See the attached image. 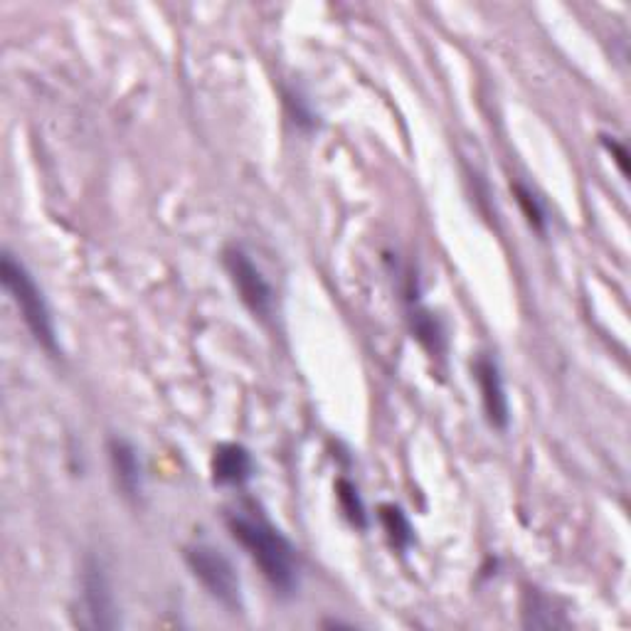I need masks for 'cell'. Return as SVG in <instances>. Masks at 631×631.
I'll use <instances>...</instances> for the list:
<instances>
[{
	"mask_svg": "<svg viewBox=\"0 0 631 631\" xmlns=\"http://www.w3.org/2000/svg\"><path fill=\"white\" fill-rule=\"evenodd\" d=\"M227 525L235 541L243 543L274 590L279 594H294L298 590L296 548L279 528H274L264 515L247 511L229 515Z\"/></svg>",
	"mask_w": 631,
	"mask_h": 631,
	"instance_id": "6da1fadb",
	"label": "cell"
},
{
	"mask_svg": "<svg viewBox=\"0 0 631 631\" xmlns=\"http://www.w3.org/2000/svg\"><path fill=\"white\" fill-rule=\"evenodd\" d=\"M0 277H3V286L8 294L13 296L22 318H26L30 334L50 353H57V336L50 306L38 289L36 279L30 277V272L22 267V262H18L10 252H3V259H0Z\"/></svg>",
	"mask_w": 631,
	"mask_h": 631,
	"instance_id": "7a4b0ae2",
	"label": "cell"
},
{
	"mask_svg": "<svg viewBox=\"0 0 631 631\" xmlns=\"http://www.w3.org/2000/svg\"><path fill=\"white\" fill-rule=\"evenodd\" d=\"M186 562L195 580H200L213 600L220 602L227 610H239L243 607V584L229 558L213 545L198 543L186 550Z\"/></svg>",
	"mask_w": 631,
	"mask_h": 631,
	"instance_id": "3957f363",
	"label": "cell"
},
{
	"mask_svg": "<svg viewBox=\"0 0 631 631\" xmlns=\"http://www.w3.org/2000/svg\"><path fill=\"white\" fill-rule=\"evenodd\" d=\"M225 267L239 298H243V304L249 308V312L259 318L272 316V306H274L272 286L267 279H264V274L259 272L257 264L247 257V252L239 247H229L225 252Z\"/></svg>",
	"mask_w": 631,
	"mask_h": 631,
	"instance_id": "277c9868",
	"label": "cell"
},
{
	"mask_svg": "<svg viewBox=\"0 0 631 631\" xmlns=\"http://www.w3.org/2000/svg\"><path fill=\"white\" fill-rule=\"evenodd\" d=\"M82 600L85 610L89 614V627L95 629H117L121 624L117 602H114V594L109 588V580L101 570L99 562L89 560L85 568L82 578Z\"/></svg>",
	"mask_w": 631,
	"mask_h": 631,
	"instance_id": "5b68a950",
	"label": "cell"
},
{
	"mask_svg": "<svg viewBox=\"0 0 631 631\" xmlns=\"http://www.w3.org/2000/svg\"><path fill=\"white\" fill-rule=\"evenodd\" d=\"M476 381L481 387V400H484V412L491 427L506 430L509 427V397L506 387H503V377L499 365L489 355H481L474 365Z\"/></svg>",
	"mask_w": 631,
	"mask_h": 631,
	"instance_id": "8992f818",
	"label": "cell"
},
{
	"mask_svg": "<svg viewBox=\"0 0 631 631\" xmlns=\"http://www.w3.org/2000/svg\"><path fill=\"white\" fill-rule=\"evenodd\" d=\"M255 474V459L243 444H220L213 454V481L217 486L239 489Z\"/></svg>",
	"mask_w": 631,
	"mask_h": 631,
	"instance_id": "52a82bcc",
	"label": "cell"
},
{
	"mask_svg": "<svg viewBox=\"0 0 631 631\" xmlns=\"http://www.w3.org/2000/svg\"><path fill=\"white\" fill-rule=\"evenodd\" d=\"M109 459H111L114 474H117L121 491L131 499L139 496L141 486H144V469H141V459H139V452H136V446L131 442L114 437L109 442Z\"/></svg>",
	"mask_w": 631,
	"mask_h": 631,
	"instance_id": "ba28073f",
	"label": "cell"
},
{
	"mask_svg": "<svg viewBox=\"0 0 631 631\" xmlns=\"http://www.w3.org/2000/svg\"><path fill=\"white\" fill-rule=\"evenodd\" d=\"M410 324L412 334L417 336V341L427 348L432 355H440L444 351V331L440 326V321L434 318L427 308H422L415 304L410 308Z\"/></svg>",
	"mask_w": 631,
	"mask_h": 631,
	"instance_id": "9c48e42d",
	"label": "cell"
},
{
	"mask_svg": "<svg viewBox=\"0 0 631 631\" xmlns=\"http://www.w3.org/2000/svg\"><path fill=\"white\" fill-rule=\"evenodd\" d=\"M377 519H381L390 543H393L397 550H407L412 541H415V528H412L407 513L400 506H395V503H383Z\"/></svg>",
	"mask_w": 631,
	"mask_h": 631,
	"instance_id": "30bf717a",
	"label": "cell"
},
{
	"mask_svg": "<svg viewBox=\"0 0 631 631\" xmlns=\"http://www.w3.org/2000/svg\"><path fill=\"white\" fill-rule=\"evenodd\" d=\"M336 493H338L341 509H343V513H346V519L355 528H361V531H365V528H368V513H365V503L361 499L358 486L351 484L348 479H338Z\"/></svg>",
	"mask_w": 631,
	"mask_h": 631,
	"instance_id": "8fae6325",
	"label": "cell"
},
{
	"mask_svg": "<svg viewBox=\"0 0 631 631\" xmlns=\"http://www.w3.org/2000/svg\"><path fill=\"white\" fill-rule=\"evenodd\" d=\"M513 193H515V200H519L521 210L525 215V220L531 223V227H535L538 233H545V220H548V217H545V210H543L541 200L535 198V193L528 190L523 183H515Z\"/></svg>",
	"mask_w": 631,
	"mask_h": 631,
	"instance_id": "7c38bea8",
	"label": "cell"
},
{
	"mask_svg": "<svg viewBox=\"0 0 631 631\" xmlns=\"http://www.w3.org/2000/svg\"><path fill=\"white\" fill-rule=\"evenodd\" d=\"M602 141H604V146H607V151H610V154L614 156L619 170H622V174H627V148H624L622 144H617L614 139L610 141V139H607V136H602Z\"/></svg>",
	"mask_w": 631,
	"mask_h": 631,
	"instance_id": "4fadbf2b",
	"label": "cell"
}]
</instances>
